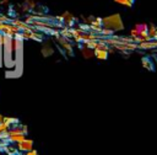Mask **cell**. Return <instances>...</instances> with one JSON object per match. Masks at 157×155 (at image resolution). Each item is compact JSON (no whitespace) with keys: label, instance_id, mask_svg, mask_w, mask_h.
Segmentation results:
<instances>
[{"label":"cell","instance_id":"cell-4","mask_svg":"<svg viewBox=\"0 0 157 155\" xmlns=\"http://www.w3.org/2000/svg\"><path fill=\"white\" fill-rule=\"evenodd\" d=\"M93 55H96L98 59L105 60V59L108 58V50H105V49H98V48H96V49H94V54H93Z\"/></svg>","mask_w":157,"mask_h":155},{"label":"cell","instance_id":"cell-6","mask_svg":"<svg viewBox=\"0 0 157 155\" xmlns=\"http://www.w3.org/2000/svg\"><path fill=\"white\" fill-rule=\"evenodd\" d=\"M9 137H10V139H11L12 141H16V143H18V141H21V140L25 139V134H23V133H20V134H12V135H9Z\"/></svg>","mask_w":157,"mask_h":155},{"label":"cell","instance_id":"cell-3","mask_svg":"<svg viewBox=\"0 0 157 155\" xmlns=\"http://www.w3.org/2000/svg\"><path fill=\"white\" fill-rule=\"evenodd\" d=\"M32 145H33L32 140L23 139V140L18 141V150H21V151H29V150H32Z\"/></svg>","mask_w":157,"mask_h":155},{"label":"cell","instance_id":"cell-2","mask_svg":"<svg viewBox=\"0 0 157 155\" xmlns=\"http://www.w3.org/2000/svg\"><path fill=\"white\" fill-rule=\"evenodd\" d=\"M147 32H148V26L145 23H139L131 31V36L135 38L136 42H145L150 39Z\"/></svg>","mask_w":157,"mask_h":155},{"label":"cell","instance_id":"cell-8","mask_svg":"<svg viewBox=\"0 0 157 155\" xmlns=\"http://www.w3.org/2000/svg\"><path fill=\"white\" fill-rule=\"evenodd\" d=\"M26 155H38L37 154V151L36 150H29V151H27V154Z\"/></svg>","mask_w":157,"mask_h":155},{"label":"cell","instance_id":"cell-9","mask_svg":"<svg viewBox=\"0 0 157 155\" xmlns=\"http://www.w3.org/2000/svg\"><path fill=\"white\" fill-rule=\"evenodd\" d=\"M2 118H4V117H2V116H1V114H0V123H1V122H2Z\"/></svg>","mask_w":157,"mask_h":155},{"label":"cell","instance_id":"cell-5","mask_svg":"<svg viewBox=\"0 0 157 155\" xmlns=\"http://www.w3.org/2000/svg\"><path fill=\"white\" fill-rule=\"evenodd\" d=\"M148 38L150 39H157V27L155 25H150L148 26Z\"/></svg>","mask_w":157,"mask_h":155},{"label":"cell","instance_id":"cell-1","mask_svg":"<svg viewBox=\"0 0 157 155\" xmlns=\"http://www.w3.org/2000/svg\"><path fill=\"white\" fill-rule=\"evenodd\" d=\"M102 27L114 32V31H121L124 28V25H123L120 16L115 14V15H110L108 17L102 18Z\"/></svg>","mask_w":157,"mask_h":155},{"label":"cell","instance_id":"cell-7","mask_svg":"<svg viewBox=\"0 0 157 155\" xmlns=\"http://www.w3.org/2000/svg\"><path fill=\"white\" fill-rule=\"evenodd\" d=\"M114 1L118 2V4H120V5L129 6V7H131L134 5V2H135V0H114Z\"/></svg>","mask_w":157,"mask_h":155}]
</instances>
